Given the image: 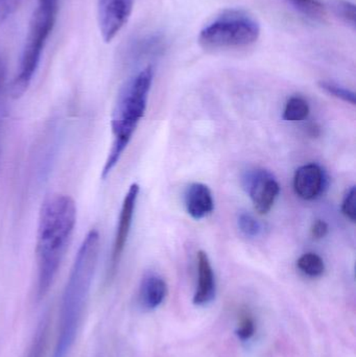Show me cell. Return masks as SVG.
<instances>
[{
  "label": "cell",
  "instance_id": "obj_1",
  "mask_svg": "<svg viewBox=\"0 0 356 357\" xmlns=\"http://www.w3.org/2000/svg\"><path fill=\"white\" fill-rule=\"evenodd\" d=\"M77 224V206L67 195H54L45 199L40 210L36 255L38 264V293L44 296L58 274Z\"/></svg>",
  "mask_w": 356,
  "mask_h": 357
},
{
  "label": "cell",
  "instance_id": "obj_2",
  "mask_svg": "<svg viewBox=\"0 0 356 357\" xmlns=\"http://www.w3.org/2000/svg\"><path fill=\"white\" fill-rule=\"evenodd\" d=\"M98 253L100 233L92 229L75 256L63 294L54 357H67L75 344L98 266Z\"/></svg>",
  "mask_w": 356,
  "mask_h": 357
},
{
  "label": "cell",
  "instance_id": "obj_3",
  "mask_svg": "<svg viewBox=\"0 0 356 357\" xmlns=\"http://www.w3.org/2000/svg\"><path fill=\"white\" fill-rule=\"evenodd\" d=\"M153 79L154 69L148 65L134 75L121 88L111 121L114 140L102 169V178L108 177L116 167L144 117Z\"/></svg>",
  "mask_w": 356,
  "mask_h": 357
},
{
  "label": "cell",
  "instance_id": "obj_4",
  "mask_svg": "<svg viewBox=\"0 0 356 357\" xmlns=\"http://www.w3.org/2000/svg\"><path fill=\"white\" fill-rule=\"evenodd\" d=\"M60 0H37L21 54L16 75L10 86V96L17 100L29 89L41 61L46 42L56 25Z\"/></svg>",
  "mask_w": 356,
  "mask_h": 357
},
{
  "label": "cell",
  "instance_id": "obj_5",
  "mask_svg": "<svg viewBox=\"0 0 356 357\" xmlns=\"http://www.w3.org/2000/svg\"><path fill=\"white\" fill-rule=\"evenodd\" d=\"M261 36L258 21L244 10L222 13L201 31L199 43L206 50H230L252 45Z\"/></svg>",
  "mask_w": 356,
  "mask_h": 357
},
{
  "label": "cell",
  "instance_id": "obj_6",
  "mask_svg": "<svg viewBox=\"0 0 356 357\" xmlns=\"http://www.w3.org/2000/svg\"><path fill=\"white\" fill-rule=\"evenodd\" d=\"M242 186L259 214L270 212L280 192L279 183L265 169L247 172L242 177Z\"/></svg>",
  "mask_w": 356,
  "mask_h": 357
},
{
  "label": "cell",
  "instance_id": "obj_7",
  "mask_svg": "<svg viewBox=\"0 0 356 357\" xmlns=\"http://www.w3.org/2000/svg\"><path fill=\"white\" fill-rule=\"evenodd\" d=\"M135 0H98V21L106 43L112 41L127 24Z\"/></svg>",
  "mask_w": 356,
  "mask_h": 357
},
{
  "label": "cell",
  "instance_id": "obj_8",
  "mask_svg": "<svg viewBox=\"0 0 356 357\" xmlns=\"http://www.w3.org/2000/svg\"><path fill=\"white\" fill-rule=\"evenodd\" d=\"M140 187L137 183H133L125 193L119 214L118 225H117L116 234H115L114 243H113L112 255H111V271L114 272L121 261V256L125 251L132 222H133L134 213H135L136 203L139 195Z\"/></svg>",
  "mask_w": 356,
  "mask_h": 357
},
{
  "label": "cell",
  "instance_id": "obj_9",
  "mask_svg": "<svg viewBox=\"0 0 356 357\" xmlns=\"http://www.w3.org/2000/svg\"><path fill=\"white\" fill-rule=\"evenodd\" d=\"M325 187V174L323 169L315 163L303 165L295 173V192L305 201L317 199L322 195Z\"/></svg>",
  "mask_w": 356,
  "mask_h": 357
},
{
  "label": "cell",
  "instance_id": "obj_10",
  "mask_svg": "<svg viewBox=\"0 0 356 357\" xmlns=\"http://www.w3.org/2000/svg\"><path fill=\"white\" fill-rule=\"evenodd\" d=\"M185 207L187 213L196 220L212 213L215 199L210 188L203 183H192L185 192Z\"/></svg>",
  "mask_w": 356,
  "mask_h": 357
},
{
  "label": "cell",
  "instance_id": "obj_11",
  "mask_svg": "<svg viewBox=\"0 0 356 357\" xmlns=\"http://www.w3.org/2000/svg\"><path fill=\"white\" fill-rule=\"evenodd\" d=\"M198 287L192 301L194 305H207L215 299L217 285L212 266L208 255L204 251L198 253Z\"/></svg>",
  "mask_w": 356,
  "mask_h": 357
},
{
  "label": "cell",
  "instance_id": "obj_12",
  "mask_svg": "<svg viewBox=\"0 0 356 357\" xmlns=\"http://www.w3.org/2000/svg\"><path fill=\"white\" fill-rule=\"evenodd\" d=\"M167 282L155 273H146L140 283L138 301L146 310H157L164 302L167 296Z\"/></svg>",
  "mask_w": 356,
  "mask_h": 357
},
{
  "label": "cell",
  "instance_id": "obj_13",
  "mask_svg": "<svg viewBox=\"0 0 356 357\" xmlns=\"http://www.w3.org/2000/svg\"><path fill=\"white\" fill-rule=\"evenodd\" d=\"M309 114V105L307 100L301 96H293L286 102L284 119L291 123H297L307 119Z\"/></svg>",
  "mask_w": 356,
  "mask_h": 357
},
{
  "label": "cell",
  "instance_id": "obj_14",
  "mask_svg": "<svg viewBox=\"0 0 356 357\" xmlns=\"http://www.w3.org/2000/svg\"><path fill=\"white\" fill-rule=\"evenodd\" d=\"M297 266L303 274L311 278L322 276L325 272L324 260L316 253L303 254L297 261Z\"/></svg>",
  "mask_w": 356,
  "mask_h": 357
},
{
  "label": "cell",
  "instance_id": "obj_15",
  "mask_svg": "<svg viewBox=\"0 0 356 357\" xmlns=\"http://www.w3.org/2000/svg\"><path fill=\"white\" fill-rule=\"evenodd\" d=\"M303 16L313 20H319L326 14L325 6L320 0H286Z\"/></svg>",
  "mask_w": 356,
  "mask_h": 357
},
{
  "label": "cell",
  "instance_id": "obj_16",
  "mask_svg": "<svg viewBox=\"0 0 356 357\" xmlns=\"http://www.w3.org/2000/svg\"><path fill=\"white\" fill-rule=\"evenodd\" d=\"M320 88L326 93L330 94L334 98H339L343 102H349L351 105H355V93L339 84L334 82L322 81L319 83Z\"/></svg>",
  "mask_w": 356,
  "mask_h": 357
},
{
  "label": "cell",
  "instance_id": "obj_17",
  "mask_svg": "<svg viewBox=\"0 0 356 357\" xmlns=\"http://www.w3.org/2000/svg\"><path fill=\"white\" fill-rule=\"evenodd\" d=\"M332 10L336 17L347 24L355 27V6L346 0H336L332 3Z\"/></svg>",
  "mask_w": 356,
  "mask_h": 357
},
{
  "label": "cell",
  "instance_id": "obj_18",
  "mask_svg": "<svg viewBox=\"0 0 356 357\" xmlns=\"http://www.w3.org/2000/svg\"><path fill=\"white\" fill-rule=\"evenodd\" d=\"M238 228L242 231V234L246 235L247 237L258 236L261 233V224L250 213H240L238 220Z\"/></svg>",
  "mask_w": 356,
  "mask_h": 357
},
{
  "label": "cell",
  "instance_id": "obj_19",
  "mask_svg": "<svg viewBox=\"0 0 356 357\" xmlns=\"http://www.w3.org/2000/svg\"><path fill=\"white\" fill-rule=\"evenodd\" d=\"M256 326H255L254 319L249 314H244L238 323L235 333L238 339L242 342L249 341L255 335Z\"/></svg>",
  "mask_w": 356,
  "mask_h": 357
},
{
  "label": "cell",
  "instance_id": "obj_20",
  "mask_svg": "<svg viewBox=\"0 0 356 357\" xmlns=\"http://www.w3.org/2000/svg\"><path fill=\"white\" fill-rule=\"evenodd\" d=\"M342 212L346 218L355 222L356 220V189L355 186L350 187L345 195L342 203Z\"/></svg>",
  "mask_w": 356,
  "mask_h": 357
},
{
  "label": "cell",
  "instance_id": "obj_21",
  "mask_svg": "<svg viewBox=\"0 0 356 357\" xmlns=\"http://www.w3.org/2000/svg\"><path fill=\"white\" fill-rule=\"evenodd\" d=\"M22 0H0V23L8 20L16 13Z\"/></svg>",
  "mask_w": 356,
  "mask_h": 357
},
{
  "label": "cell",
  "instance_id": "obj_22",
  "mask_svg": "<svg viewBox=\"0 0 356 357\" xmlns=\"http://www.w3.org/2000/svg\"><path fill=\"white\" fill-rule=\"evenodd\" d=\"M330 227L325 220H317L311 228V236L315 239H322L328 234Z\"/></svg>",
  "mask_w": 356,
  "mask_h": 357
}]
</instances>
